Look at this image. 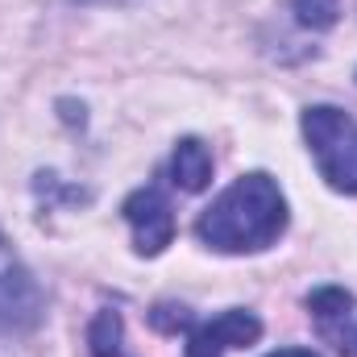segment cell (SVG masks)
Masks as SVG:
<instances>
[{"mask_svg": "<svg viewBox=\"0 0 357 357\" xmlns=\"http://www.w3.org/2000/svg\"><path fill=\"white\" fill-rule=\"evenodd\" d=\"M171 183L178 191L195 195L212 183V150L199 142V137H183L171 154Z\"/></svg>", "mask_w": 357, "mask_h": 357, "instance_id": "obj_7", "label": "cell"}, {"mask_svg": "<svg viewBox=\"0 0 357 357\" xmlns=\"http://www.w3.org/2000/svg\"><path fill=\"white\" fill-rule=\"evenodd\" d=\"M266 357H320V354H312V349H278V354H266Z\"/></svg>", "mask_w": 357, "mask_h": 357, "instance_id": "obj_12", "label": "cell"}, {"mask_svg": "<svg viewBox=\"0 0 357 357\" xmlns=\"http://www.w3.org/2000/svg\"><path fill=\"white\" fill-rule=\"evenodd\" d=\"M129 229H133V250L142 258H158L171 241H175V208L162 195V187H137L125 204H121Z\"/></svg>", "mask_w": 357, "mask_h": 357, "instance_id": "obj_4", "label": "cell"}, {"mask_svg": "<svg viewBox=\"0 0 357 357\" xmlns=\"http://www.w3.org/2000/svg\"><path fill=\"white\" fill-rule=\"evenodd\" d=\"M71 4H133V0H71Z\"/></svg>", "mask_w": 357, "mask_h": 357, "instance_id": "obj_13", "label": "cell"}, {"mask_svg": "<svg viewBox=\"0 0 357 357\" xmlns=\"http://www.w3.org/2000/svg\"><path fill=\"white\" fill-rule=\"evenodd\" d=\"M287 195L266 171H250L225 187L195 220L199 245L216 254H262L287 233Z\"/></svg>", "mask_w": 357, "mask_h": 357, "instance_id": "obj_1", "label": "cell"}, {"mask_svg": "<svg viewBox=\"0 0 357 357\" xmlns=\"http://www.w3.org/2000/svg\"><path fill=\"white\" fill-rule=\"evenodd\" d=\"M121 345H125V320H121V312L104 307L88 328V349L91 357H121L125 354Z\"/></svg>", "mask_w": 357, "mask_h": 357, "instance_id": "obj_8", "label": "cell"}, {"mask_svg": "<svg viewBox=\"0 0 357 357\" xmlns=\"http://www.w3.org/2000/svg\"><path fill=\"white\" fill-rule=\"evenodd\" d=\"M307 312L320 341H328L337 354L357 357V299L345 287H316L307 295Z\"/></svg>", "mask_w": 357, "mask_h": 357, "instance_id": "obj_6", "label": "cell"}, {"mask_svg": "<svg viewBox=\"0 0 357 357\" xmlns=\"http://www.w3.org/2000/svg\"><path fill=\"white\" fill-rule=\"evenodd\" d=\"M59 108H63V121H67V125H84V116H75V104H71V100H63Z\"/></svg>", "mask_w": 357, "mask_h": 357, "instance_id": "obj_11", "label": "cell"}, {"mask_svg": "<svg viewBox=\"0 0 357 357\" xmlns=\"http://www.w3.org/2000/svg\"><path fill=\"white\" fill-rule=\"evenodd\" d=\"M150 324L158 328V333H167V337H175V333H187L195 320H191V312L183 307V303H158L154 312H150Z\"/></svg>", "mask_w": 357, "mask_h": 357, "instance_id": "obj_10", "label": "cell"}, {"mask_svg": "<svg viewBox=\"0 0 357 357\" xmlns=\"http://www.w3.org/2000/svg\"><path fill=\"white\" fill-rule=\"evenodd\" d=\"M258 337H262V320L245 307H229V312L187 328V354L183 357H225L229 349L258 345Z\"/></svg>", "mask_w": 357, "mask_h": 357, "instance_id": "obj_5", "label": "cell"}, {"mask_svg": "<svg viewBox=\"0 0 357 357\" xmlns=\"http://www.w3.org/2000/svg\"><path fill=\"white\" fill-rule=\"evenodd\" d=\"M291 13H295V21H299L303 29L324 33V29L337 25V17H341V0H291Z\"/></svg>", "mask_w": 357, "mask_h": 357, "instance_id": "obj_9", "label": "cell"}, {"mask_svg": "<svg viewBox=\"0 0 357 357\" xmlns=\"http://www.w3.org/2000/svg\"><path fill=\"white\" fill-rule=\"evenodd\" d=\"M42 320V291L0 237V333H29Z\"/></svg>", "mask_w": 357, "mask_h": 357, "instance_id": "obj_3", "label": "cell"}, {"mask_svg": "<svg viewBox=\"0 0 357 357\" xmlns=\"http://www.w3.org/2000/svg\"><path fill=\"white\" fill-rule=\"evenodd\" d=\"M299 125L320 178L341 195H357V121L337 104H307Z\"/></svg>", "mask_w": 357, "mask_h": 357, "instance_id": "obj_2", "label": "cell"}]
</instances>
